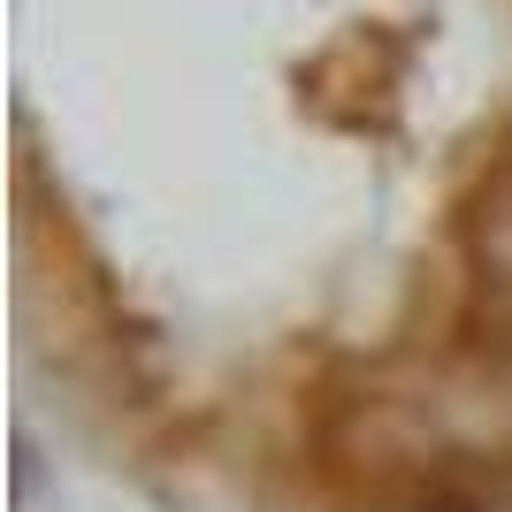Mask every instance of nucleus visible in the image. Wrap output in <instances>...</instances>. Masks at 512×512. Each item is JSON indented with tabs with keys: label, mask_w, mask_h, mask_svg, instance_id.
Listing matches in <instances>:
<instances>
[{
	"label": "nucleus",
	"mask_w": 512,
	"mask_h": 512,
	"mask_svg": "<svg viewBox=\"0 0 512 512\" xmlns=\"http://www.w3.org/2000/svg\"><path fill=\"white\" fill-rule=\"evenodd\" d=\"M46 490V451L31 428H16V459H8V497H16V512H31Z\"/></svg>",
	"instance_id": "nucleus-1"
},
{
	"label": "nucleus",
	"mask_w": 512,
	"mask_h": 512,
	"mask_svg": "<svg viewBox=\"0 0 512 512\" xmlns=\"http://www.w3.org/2000/svg\"><path fill=\"white\" fill-rule=\"evenodd\" d=\"M413 512H490V497H482V490H467V482H444V490H428Z\"/></svg>",
	"instance_id": "nucleus-2"
}]
</instances>
